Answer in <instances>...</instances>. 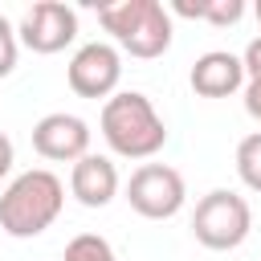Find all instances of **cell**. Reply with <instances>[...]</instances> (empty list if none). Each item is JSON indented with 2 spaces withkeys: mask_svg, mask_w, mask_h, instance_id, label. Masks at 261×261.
Instances as JSON below:
<instances>
[{
  "mask_svg": "<svg viewBox=\"0 0 261 261\" xmlns=\"http://www.w3.org/2000/svg\"><path fill=\"white\" fill-rule=\"evenodd\" d=\"M98 126H102L106 147L122 159H151L167 143V126H163L159 110L139 90H118L114 98H106Z\"/></svg>",
  "mask_w": 261,
  "mask_h": 261,
  "instance_id": "obj_1",
  "label": "cell"
},
{
  "mask_svg": "<svg viewBox=\"0 0 261 261\" xmlns=\"http://www.w3.org/2000/svg\"><path fill=\"white\" fill-rule=\"evenodd\" d=\"M65 208V184L49 167L20 171L4 192H0V228L16 241L41 237Z\"/></svg>",
  "mask_w": 261,
  "mask_h": 261,
  "instance_id": "obj_2",
  "label": "cell"
},
{
  "mask_svg": "<svg viewBox=\"0 0 261 261\" xmlns=\"http://www.w3.org/2000/svg\"><path fill=\"white\" fill-rule=\"evenodd\" d=\"M102 29L114 37V45L139 61H155L171 49V12L159 0H118L98 8Z\"/></svg>",
  "mask_w": 261,
  "mask_h": 261,
  "instance_id": "obj_3",
  "label": "cell"
},
{
  "mask_svg": "<svg viewBox=\"0 0 261 261\" xmlns=\"http://www.w3.org/2000/svg\"><path fill=\"white\" fill-rule=\"evenodd\" d=\"M192 232L212 253H228V249L245 245V237L253 232L249 200L237 196L232 188H212L208 196H200V204L192 212Z\"/></svg>",
  "mask_w": 261,
  "mask_h": 261,
  "instance_id": "obj_4",
  "label": "cell"
},
{
  "mask_svg": "<svg viewBox=\"0 0 261 261\" xmlns=\"http://www.w3.org/2000/svg\"><path fill=\"white\" fill-rule=\"evenodd\" d=\"M188 200L184 175L171 163H143L126 179V204L147 220H171Z\"/></svg>",
  "mask_w": 261,
  "mask_h": 261,
  "instance_id": "obj_5",
  "label": "cell"
},
{
  "mask_svg": "<svg viewBox=\"0 0 261 261\" xmlns=\"http://www.w3.org/2000/svg\"><path fill=\"white\" fill-rule=\"evenodd\" d=\"M65 82L77 98H114L118 82H122V53L110 41H86L69 65H65Z\"/></svg>",
  "mask_w": 261,
  "mask_h": 261,
  "instance_id": "obj_6",
  "label": "cell"
},
{
  "mask_svg": "<svg viewBox=\"0 0 261 261\" xmlns=\"http://www.w3.org/2000/svg\"><path fill=\"white\" fill-rule=\"evenodd\" d=\"M16 37L33 53H45V57L49 53H61L77 37V12L69 4H61V0H37V4L24 8Z\"/></svg>",
  "mask_w": 261,
  "mask_h": 261,
  "instance_id": "obj_7",
  "label": "cell"
},
{
  "mask_svg": "<svg viewBox=\"0 0 261 261\" xmlns=\"http://www.w3.org/2000/svg\"><path fill=\"white\" fill-rule=\"evenodd\" d=\"M33 151L49 163H77L82 155H90V126L77 114L53 110L33 126Z\"/></svg>",
  "mask_w": 261,
  "mask_h": 261,
  "instance_id": "obj_8",
  "label": "cell"
},
{
  "mask_svg": "<svg viewBox=\"0 0 261 261\" xmlns=\"http://www.w3.org/2000/svg\"><path fill=\"white\" fill-rule=\"evenodd\" d=\"M69 196L82 208H106L118 196V167L110 155H82L69 167Z\"/></svg>",
  "mask_w": 261,
  "mask_h": 261,
  "instance_id": "obj_9",
  "label": "cell"
},
{
  "mask_svg": "<svg viewBox=\"0 0 261 261\" xmlns=\"http://www.w3.org/2000/svg\"><path fill=\"white\" fill-rule=\"evenodd\" d=\"M188 82L200 98H228L245 86V61L228 49H208V53L196 57Z\"/></svg>",
  "mask_w": 261,
  "mask_h": 261,
  "instance_id": "obj_10",
  "label": "cell"
},
{
  "mask_svg": "<svg viewBox=\"0 0 261 261\" xmlns=\"http://www.w3.org/2000/svg\"><path fill=\"white\" fill-rule=\"evenodd\" d=\"M171 12L192 16V20H208V24L224 29V24H237L245 16V0H196V4L192 0H175Z\"/></svg>",
  "mask_w": 261,
  "mask_h": 261,
  "instance_id": "obj_11",
  "label": "cell"
},
{
  "mask_svg": "<svg viewBox=\"0 0 261 261\" xmlns=\"http://www.w3.org/2000/svg\"><path fill=\"white\" fill-rule=\"evenodd\" d=\"M237 175L249 192L261 196V130H253L237 143Z\"/></svg>",
  "mask_w": 261,
  "mask_h": 261,
  "instance_id": "obj_12",
  "label": "cell"
},
{
  "mask_svg": "<svg viewBox=\"0 0 261 261\" xmlns=\"http://www.w3.org/2000/svg\"><path fill=\"white\" fill-rule=\"evenodd\" d=\"M61 261H118V253H114V245H110L106 237H98V232H77V237L65 245Z\"/></svg>",
  "mask_w": 261,
  "mask_h": 261,
  "instance_id": "obj_13",
  "label": "cell"
},
{
  "mask_svg": "<svg viewBox=\"0 0 261 261\" xmlns=\"http://www.w3.org/2000/svg\"><path fill=\"white\" fill-rule=\"evenodd\" d=\"M16 57H20V37H16V29L0 16V77H8V73L16 69Z\"/></svg>",
  "mask_w": 261,
  "mask_h": 261,
  "instance_id": "obj_14",
  "label": "cell"
},
{
  "mask_svg": "<svg viewBox=\"0 0 261 261\" xmlns=\"http://www.w3.org/2000/svg\"><path fill=\"white\" fill-rule=\"evenodd\" d=\"M241 61H245V77H249V82H261V37H253V41L245 45Z\"/></svg>",
  "mask_w": 261,
  "mask_h": 261,
  "instance_id": "obj_15",
  "label": "cell"
},
{
  "mask_svg": "<svg viewBox=\"0 0 261 261\" xmlns=\"http://www.w3.org/2000/svg\"><path fill=\"white\" fill-rule=\"evenodd\" d=\"M245 110H249V118L261 122V82H245Z\"/></svg>",
  "mask_w": 261,
  "mask_h": 261,
  "instance_id": "obj_16",
  "label": "cell"
},
{
  "mask_svg": "<svg viewBox=\"0 0 261 261\" xmlns=\"http://www.w3.org/2000/svg\"><path fill=\"white\" fill-rule=\"evenodd\" d=\"M12 163H16V151H12V139L0 130V179L12 171Z\"/></svg>",
  "mask_w": 261,
  "mask_h": 261,
  "instance_id": "obj_17",
  "label": "cell"
},
{
  "mask_svg": "<svg viewBox=\"0 0 261 261\" xmlns=\"http://www.w3.org/2000/svg\"><path fill=\"white\" fill-rule=\"evenodd\" d=\"M253 12H257V20H261V0H257V4H253Z\"/></svg>",
  "mask_w": 261,
  "mask_h": 261,
  "instance_id": "obj_18",
  "label": "cell"
}]
</instances>
